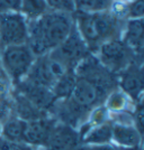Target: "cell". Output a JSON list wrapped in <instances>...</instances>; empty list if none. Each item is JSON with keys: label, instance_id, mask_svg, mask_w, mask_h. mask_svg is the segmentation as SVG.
<instances>
[{"label": "cell", "instance_id": "6da1fadb", "mask_svg": "<svg viewBox=\"0 0 144 150\" xmlns=\"http://www.w3.org/2000/svg\"><path fill=\"white\" fill-rule=\"evenodd\" d=\"M75 26L71 13L50 10L42 17L28 21L27 45L36 57L57 48Z\"/></svg>", "mask_w": 144, "mask_h": 150}, {"label": "cell", "instance_id": "7a4b0ae2", "mask_svg": "<svg viewBox=\"0 0 144 150\" xmlns=\"http://www.w3.org/2000/svg\"><path fill=\"white\" fill-rule=\"evenodd\" d=\"M75 25L90 53H96L101 44L118 38L120 19L109 10L88 15L75 13Z\"/></svg>", "mask_w": 144, "mask_h": 150}, {"label": "cell", "instance_id": "3957f363", "mask_svg": "<svg viewBox=\"0 0 144 150\" xmlns=\"http://www.w3.org/2000/svg\"><path fill=\"white\" fill-rule=\"evenodd\" d=\"M97 59L101 65L113 74H118L131 63L136 61V57L131 48L120 39L115 38L101 44L96 52Z\"/></svg>", "mask_w": 144, "mask_h": 150}, {"label": "cell", "instance_id": "277c9868", "mask_svg": "<svg viewBox=\"0 0 144 150\" xmlns=\"http://www.w3.org/2000/svg\"><path fill=\"white\" fill-rule=\"evenodd\" d=\"M36 56L27 44L8 46L2 50L1 62L7 74L15 82L23 81L28 74Z\"/></svg>", "mask_w": 144, "mask_h": 150}, {"label": "cell", "instance_id": "5b68a950", "mask_svg": "<svg viewBox=\"0 0 144 150\" xmlns=\"http://www.w3.org/2000/svg\"><path fill=\"white\" fill-rule=\"evenodd\" d=\"M68 71L69 69L57 58L51 53H47L35 58V62L25 79L32 83L51 90L55 82Z\"/></svg>", "mask_w": 144, "mask_h": 150}, {"label": "cell", "instance_id": "8992f818", "mask_svg": "<svg viewBox=\"0 0 144 150\" xmlns=\"http://www.w3.org/2000/svg\"><path fill=\"white\" fill-rule=\"evenodd\" d=\"M28 20L20 13L0 15V45L5 47L27 44Z\"/></svg>", "mask_w": 144, "mask_h": 150}, {"label": "cell", "instance_id": "52a82bcc", "mask_svg": "<svg viewBox=\"0 0 144 150\" xmlns=\"http://www.w3.org/2000/svg\"><path fill=\"white\" fill-rule=\"evenodd\" d=\"M50 53L69 71H75L78 64L88 55H90V50H88L86 43L78 33L75 25L73 26L67 39L57 48L53 50Z\"/></svg>", "mask_w": 144, "mask_h": 150}, {"label": "cell", "instance_id": "ba28073f", "mask_svg": "<svg viewBox=\"0 0 144 150\" xmlns=\"http://www.w3.org/2000/svg\"><path fill=\"white\" fill-rule=\"evenodd\" d=\"M117 75V84L120 91L130 99L140 100L143 92V73L141 63L134 61Z\"/></svg>", "mask_w": 144, "mask_h": 150}, {"label": "cell", "instance_id": "9c48e42d", "mask_svg": "<svg viewBox=\"0 0 144 150\" xmlns=\"http://www.w3.org/2000/svg\"><path fill=\"white\" fill-rule=\"evenodd\" d=\"M80 136L73 127L55 125L47 140V150H80Z\"/></svg>", "mask_w": 144, "mask_h": 150}, {"label": "cell", "instance_id": "30bf717a", "mask_svg": "<svg viewBox=\"0 0 144 150\" xmlns=\"http://www.w3.org/2000/svg\"><path fill=\"white\" fill-rule=\"evenodd\" d=\"M55 125L53 120L39 118L26 122L24 142L27 146H46L52 130Z\"/></svg>", "mask_w": 144, "mask_h": 150}, {"label": "cell", "instance_id": "8fae6325", "mask_svg": "<svg viewBox=\"0 0 144 150\" xmlns=\"http://www.w3.org/2000/svg\"><path fill=\"white\" fill-rule=\"evenodd\" d=\"M120 39L131 48L135 57L141 58L144 44L143 19H127L124 27V35Z\"/></svg>", "mask_w": 144, "mask_h": 150}, {"label": "cell", "instance_id": "7c38bea8", "mask_svg": "<svg viewBox=\"0 0 144 150\" xmlns=\"http://www.w3.org/2000/svg\"><path fill=\"white\" fill-rule=\"evenodd\" d=\"M20 83V92L28 101H31L35 106H37L39 110L46 109L55 101L53 93L50 88L37 85L35 83H32L28 80L18 82Z\"/></svg>", "mask_w": 144, "mask_h": 150}, {"label": "cell", "instance_id": "4fadbf2b", "mask_svg": "<svg viewBox=\"0 0 144 150\" xmlns=\"http://www.w3.org/2000/svg\"><path fill=\"white\" fill-rule=\"evenodd\" d=\"M141 139H142V134L138 132V130L134 125H126V123L113 125L112 140L117 144V147L140 148Z\"/></svg>", "mask_w": 144, "mask_h": 150}, {"label": "cell", "instance_id": "5bb4252c", "mask_svg": "<svg viewBox=\"0 0 144 150\" xmlns=\"http://www.w3.org/2000/svg\"><path fill=\"white\" fill-rule=\"evenodd\" d=\"M113 136V125L110 122H105L102 125H95L90 128L82 142L86 146H96V144H110Z\"/></svg>", "mask_w": 144, "mask_h": 150}, {"label": "cell", "instance_id": "9a60e30c", "mask_svg": "<svg viewBox=\"0 0 144 150\" xmlns=\"http://www.w3.org/2000/svg\"><path fill=\"white\" fill-rule=\"evenodd\" d=\"M26 121L15 118L7 121L1 129V136L4 140L15 144H25L24 134H25Z\"/></svg>", "mask_w": 144, "mask_h": 150}, {"label": "cell", "instance_id": "2e32d148", "mask_svg": "<svg viewBox=\"0 0 144 150\" xmlns=\"http://www.w3.org/2000/svg\"><path fill=\"white\" fill-rule=\"evenodd\" d=\"M75 71H68L55 82L51 88L55 100H67L72 94L75 84Z\"/></svg>", "mask_w": 144, "mask_h": 150}, {"label": "cell", "instance_id": "e0dca14e", "mask_svg": "<svg viewBox=\"0 0 144 150\" xmlns=\"http://www.w3.org/2000/svg\"><path fill=\"white\" fill-rule=\"evenodd\" d=\"M47 11H50V8L46 0H20L19 13L28 21L42 17Z\"/></svg>", "mask_w": 144, "mask_h": 150}, {"label": "cell", "instance_id": "ac0fdd59", "mask_svg": "<svg viewBox=\"0 0 144 150\" xmlns=\"http://www.w3.org/2000/svg\"><path fill=\"white\" fill-rule=\"evenodd\" d=\"M112 0H73L75 13L88 15L108 11Z\"/></svg>", "mask_w": 144, "mask_h": 150}, {"label": "cell", "instance_id": "d6986e66", "mask_svg": "<svg viewBox=\"0 0 144 150\" xmlns=\"http://www.w3.org/2000/svg\"><path fill=\"white\" fill-rule=\"evenodd\" d=\"M17 113L18 118L24 121H32L43 118L42 110L35 106L31 101H28L24 95H20L17 99Z\"/></svg>", "mask_w": 144, "mask_h": 150}, {"label": "cell", "instance_id": "ffe728a7", "mask_svg": "<svg viewBox=\"0 0 144 150\" xmlns=\"http://www.w3.org/2000/svg\"><path fill=\"white\" fill-rule=\"evenodd\" d=\"M128 96L124 92L115 90L112 91L110 93L107 95L106 99V108L107 111H115V112H120L125 110L128 103Z\"/></svg>", "mask_w": 144, "mask_h": 150}, {"label": "cell", "instance_id": "44dd1931", "mask_svg": "<svg viewBox=\"0 0 144 150\" xmlns=\"http://www.w3.org/2000/svg\"><path fill=\"white\" fill-rule=\"evenodd\" d=\"M143 0H133L130 4H126V19H143Z\"/></svg>", "mask_w": 144, "mask_h": 150}, {"label": "cell", "instance_id": "7402d4cb", "mask_svg": "<svg viewBox=\"0 0 144 150\" xmlns=\"http://www.w3.org/2000/svg\"><path fill=\"white\" fill-rule=\"evenodd\" d=\"M46 2L50 10L71 13V15L75 13L73 0H46Z\"/></svg>", "mask_w": 144, "mask_h": 150}, {"label": "cell", "instance_id": "603a6c76", "mask_svg": "<svg viewBox=\"0 0 144 150\" xmlns=\"http://www.w3.org/2000/svg\"><path fill=\"white\" fill-rule=\"evenodd\" d=\"M20 0H0V15L7 13H19Z\"/></svg>", "mask_w": 144, "mask_h": 150}, {"label": "cell", "instance_id": "cb8c5ba5", "mask_svg": "<svg viewBox=\"0 0 144 150\" xmlns=\"http://www.w3.org/2000/svg\"><path fill=\"white\" fill-rule=\"evenodd\" d=\"M134 127L138 130V132L142 134L143 133V108L142 103L140 102L136 106L135 114H134Z\"/></svg>", "mask_w": 144, "mask_h": 150}, {"label": "cell", "instance_id": "d4e9b609", "mask_svg": "<svg viewBox=\"0 0 144 150\" xmlns=\"http://www.w3.org/2000/svg\"><path fill=\"white\" fill-rule=\"evenodd\" d=\"M27 144L9 142L4 139H0V150H26Z\"/></svg>", "mask_w": 144, "mask_h": 150}, {"label": "cell", "instance_id": "484cf974", "mask_svg": "<svg viewBox=\"0 0 144 150\" xmlns=\"http://www.w3.org/2000/svg\"><path fill=\"white\" fill-rule=\"evenodd\" d=\"M80 150H116V147L110 144H96V146H86L80 148Z\"/></svg>", "mask_w": 144, "mask_h": 150}, {"label": "cell", "instance_id": "4316f807", "mask_svg": "<svg viewBox=\"0 0 144 150\" xmlns=\"http://www.w3.org/2000/svg\"><path fill=\"white\" fill-rule=\"evenodd\" d=\"M116 150H138V148H123V147H116Z\"/></svg>", "mask_w": 144, "mask_h": 150}, {"label": "cell", "instance_id": "83f0119b", "mask_svg": "<svg viewBox=\"0 0 144 150\" xmlns=\"http://www.w3.org/2000/svg\"><path fill=\"white\" fill-rule=\"evenodd\" d=\"M112 1H116V2H122V4H130L133 0H112Z\"/></svg>", "mask_w": 144, "mask_h": 150}, {"label": "cell", "instance_id": "f1b7e54d", "mask_svg": "<svg viewBox=\"0 0 144 150\" xmlns=\"http://www.w3.org/2000/svg\"><path fill=\"white\" fill-rule=\"evenodd\" d=\"M26 150H33V149H32L31 146H27V148H26Z\"/></svg>", "mask_w": 144, "mask_h": 150}]
</instances>
